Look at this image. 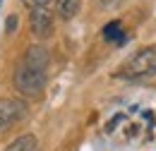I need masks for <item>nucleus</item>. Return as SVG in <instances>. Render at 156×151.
<instances>
[{
  "instance_id": "1",
  "label": "nucleus",
  "mask_w": 156,
  "mask_h": 151,
  "mask_svg": "<svg viewBox=\"0 0 156 151\" xmlns=\"http://www.w3.org/2000/svg\"><path fill=\"white\" fill-rule=\"evenodd\" d=\"M46 79H48V51L43 46H31L15 70V89L22 96L39 98L46 89Z\"/></svg>"
},
{
  "instance_id": "2",
  "label": "nucleus",
  "mask_w": 156,
  "mask_h": 151,
  "mask_svg": "<svg viewBox=\"0 0 156 151\" xmlns=\"http://www.w3.org/2000/svg\"><path fill=\"white\" fill-rule=\"evenodd\" d=\"M151 75H156V46L139 48L115 70V77L120 79H142Z\"/></svg>"
},
{
  "instance_id": "3",
  "label": "nucleus",
  "mask_w": 156,
  "mask_h": 151,
  "mask_svg": "<svg viewBox=\"0 0 156 151\" xmlns=\"http://www.w3.org/2000/svg\"><path fill=\"white\" fill-rule=\"evenodd\" d=\"M27 113V103L20 98H0V130L15 125Z\"/></svg>"
},
{
  "instance_id": "4",
  "label": "nucleus",
  "mask_w": 156,
  "mask_h": 151,
  "mask_svg": "<svg viewBox=\"0 0 156 151\" xmlns=\"http://www.w3.org/2000/svg\"><path fill=\"white\" fill-rule=\"evenodd\" d=\"M29 22H31V31H34L39 38H48L53 34V15H51V7L31 10Z\"/></svg>"
},
{
  "instance_id": "5",
  "label": "nucleus",
  "mask_w": 156,
  "mask_h": 151,
  "mask_svg": "<svg viewBox=\"0 0 156 151\" xmlns=\"http://www.w3.org/2000/svg\"><path fill=\"white\" fill-rule=\"evenodd\" d=\"M5 151H39V142H36L34 134H22Z\"/></svg>"
},
{
  "instance_id": "6",
  "label": "nucleus",
  "mask_w": 156,
  "mask_h": 151,
  "mask_svg": "<svg viewBox=\"0 0 156 151\" xmlns=\"http://www.w3.org/2000/svg\"><path fill=\"white\" fill-rule=\"evenodd\" d=\"M103 38L106 41H111V43H125V31H122V24L120 22H108L106 26H103Z\"/></svg>"
},
{
  "instance_id": "7",
  "label": "nucleus",
  "mask_w": 156,
  "mask_h": 151,
  "mask_svg": "<svg viewBox=\"0 0 156 151\" xmlns=\"http://www.w3.org/2000/svg\"><path fill=\"white\" fill-rule=\"evenodd\" d=\"M82 0H58V15L62 19H72L79 12Z\"/></svg>"
},
{
  "instance_id": "8",
  "label": "nucleus",
  "mask_w": 156,
  "mask_h": 151,
  "mask_svg": "<svg viewBox=\"0 0 156 151\" xmlns=\"http://www.w3.org/2000/svg\"><path fill=\"white\" fill-rule=\"evenodd\" d=\"M29 10H41V7H51V0H22Z\"/></svg>"
},
{
  "instance_id": "9",
  "label": "nucleus",
  "mask_w": 156,
  "mask_h": 151,
  "mask_svg": "<svg viewBox=\"0 0 156 151\" xmlns=\"http://www.w3.org/2000/svg\"><path fill=\"white\" fill-rule=\"evenodd\" d=\"M15 26H17V17H15V15H12V17L7 19V31H12V29H15Z\"/></svg>"
},
{
  "instance_id": "10",
  "label": "nucleus",
  "mask_w": 156,
  "mask_h": 151,
  "mask_svg": "<svg viewBox=\"0 0 156 151\" xmlns=\"http://www.w3.org/2000/svg\"><path fill=\"white\" fill-rule=\"evenodd\" d=\"M0 2H2V0H0Z\"/></svg>"
}]
</instances>
